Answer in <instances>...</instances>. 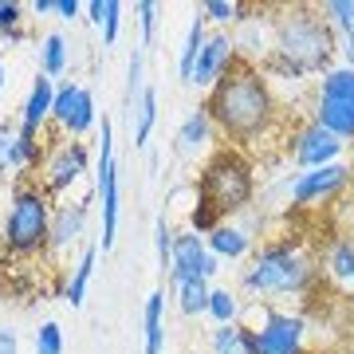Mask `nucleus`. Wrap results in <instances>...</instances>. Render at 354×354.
Returning a JSON list of instances; mask_svg holds the SVG:
<instances>
[{"label":"nucleus","mask_w":354,"mask_h":354,"mask_svg":"<svg viewBox=\"0 0 354 354\" xmlns=\"http://www.w3.org/2000/svg\"><path fill=\"white\" fill-rule=\"evenodd\" d=\"M201 106L209 111L216 134H225L228 146H236V150H248L272 130H288L295 122V118L291 122L283 118L276 95L268 87V75L248 59H236L228 67L225 79L205 95Z\"/></svg>","instance_id":"obj_1"},{"label":"nucleus","mask_w":354,"mask_h":354,"mask_svg":"<svg viewBox=\"0 0 354 354\" xmlns=\"http://www.w3.org/2000/svg\"><path fill=\"white\" fill-rule=\"evenodd\" d=\"M339 51V36L323 20L319 4H276V48L260 71L268 79H291L311 83L330 71V59Z\"/></svg>","instance_id":"obj_2"},{"label":"nucleus","mask_w":354,"mask_h":354,"mask_svg":"<svg viewBox=\"0 0 354 354\" xmlns=\"http://www.w3.org/2000/svg\"><path fill=\"white\" fill-rule=\"evenodd\" d=\"M319 283V256L307 248L304 241H268L260 244L248 260L241 276V291H248L252 299H279V295H311Z\"/></svg>","instance_id":"obj_3"},{"label":"nucleus","mask_w":354,"mask_h":354,"mask_svg":"<svg viewBox=\"0 0 354 354\" xmlns=\"http://www.w3.org/2000/svg\"><path fill=\"white\" fill-rule=\"evenodd\" d=\"M51 201L36 177H16L8 185V209L0 221V260H48Z\"/></svg>","instance_id":"obj_4"},{"label":"nucleus","mask_w":354,"mask_h":354,"mask_svg":"<svg viewBox=\"0 0 354 354\" xmlns=\"http://www.w3.org/2000/svg\"><path fill=\"white\" fill-rule=\"evenodd\" d=\"M256 197V162L236 146H221L209 153L197 177V205H205L216 221H232Z\"/></svg>","instance_id":"obj_5"},{"label":"nucleus","mask_w":354,"mask_h":354,"mask_svg":"<svg viewBox=\"0 0 354 354\" xmlns=\"http://www.w3.org/2000/svg\"><path fill=\"white\" fill-rule=\"evenodd\" d=\"M307 114L315 118L323 130H330L335 138L354 146V67L339 64L323 71L311 87V106Z\"/></svg>","instance_id":"obj_6"},{"label":"nucleus","mask_w":354,"mask_h":354,"mask_svg":"<svg viewBox=\"0 0 354 354\" xmlns=\"http://www.w3.org/2000/svg\"><path fill=\"white\" fill-rule=\"evenodd\" d=\"M95 201H99V213H102V236H99V248L111 252L114 241H118V209H122V193H118V162H114V127L111 118L102 114L99 118V150H95Z\"/></svg>","instance_id":"obj_7"},{"label":"nucleus","mask_w":354,"mask_h":354,"mask_svg":"<svg viewBox=\"0 0 354 354\" xmlns=\"http://www.w3.org/2000/svg\"><path fill=\"white\" fill-rule=\"evenodd\" d=\"M48 134H51V142H48L44 162H39L36 181L44 185V193H48L51 201H64V193L91 174V146L79 138H64L51 127H48Z\"/></svg>","instance_id":"obj_8"},{"label":"nucleus","mask_w":354,"mask_h":354,"mask_svg":"<svg viewBox=\"0 0 354 354\" xmlns=\"http://www.w3.org/2000/svg\"><path fill=\"white\" fill-rule=\"evenodd\" d=\"M346 158V142L335 138L330 130H323L307 114V118H295L288 134V162L295 169H323V165H335Z\"/></svg>","instance_id":"obj_9"},{"label":"nucleus","mask_w":354,"mask_h":354,"mask_svg":"<svg viewBox=\"0 0 354 354\" xmlns=\"http://www.w3.org/2000/svg\"><path fill=\"white\" fill-rule=\"evenodd\" d=\"M244 346L252 354H307V319L272 304L260 327L244 330Z\"/></svg>","instance_id":"obj_10"},{"label":"nucleus","mask_w":354,"mask_h":354,"mask_svg":"<svg viewBox=\"0 0 354 354\" xmlns=\"http://www.w3.org/2000/svg\"><path fill=\"white\" fill-rule=\"evenodd\" d=\"M351 185H354L351 162H335V165H323V169H299L295 177L283 181V193H288L291 205L311 209V205H327L335 197H342Z\"/></svg>","instance_id":"obj_11"},{"label":"nucleus","mask_w":354,"mask_h":354,"mask_svg":"<svg viewBox=\"0 0 354 354\" xmlns=\"http://www.w3.org/2000/svg\"><path fill=\"white\" fill-rule=\"evenodd\" d=\"M99 127V106H95V91L87 83H59L55 91V106H51V130L64 138H79Z\"/></svg>","instance_id":"obj_12"},{"label":"nucleus","mask_w":354,"mask_h":354,"mask_svg":"<svg viewBox=\"0 0 354 354\" xmlns=\"http://www.w3.org/2000/svg\"><path fill=\"white\" fill-rule=\"evenodd\" d=\"M91 205H95V189H87L75 201H55V209H51V232H48V260H64L71 248L87 244Z\"/></svg>","instance_id":"obj_13"},{"label":"nucleus","mask_w":354,"mask_h":354,"mask_svg":"<svg viewBox=\"0 0 354 354\" xmlns=\"http://www.w3.org/2000/svg\"><path fill=\"white\" fill-rule=\"evenodd\" d=\"M236 59H241V55H236V39H232V32H209L201 55H197V67H193L189 87H201L205 95H209V91L225 79V71L236 64Z\"/></svg>","instance_id":"obj_14"},{"label":"nucleus","mask_w":354,"mask_h":354,"mask_svg":"<svg viewBox=\"0 0 354 354\" xmlns=\"http://www.w3.org/2000/svg\"><path fill=\"white\" fill-rule=\"evenodd\" d=\"M205 260H209V244L197 236L193 228H177L174 236V256H169V288L185 283V279H205Z\"/></svg>","instance_id":"obj_15"},{"label":"nucleus","mask_w":354,"mask_h":354,"mask_svg":"<svg viewBox=\"0 0 354 354\" xmlns=\"http://www.w3.org/2000/svg\"><path fill=\"white\" fill-rule=\"evenodd\" d=\"M319 276H327L335 288L354 291V232L335 236V241L319 252Z\"/></svg>","instance_id":"obj_16"},{"label":"nucleus","mask_w":354,"mask_h":354,"mask_svg":"<svg viewBox=\"0 0 354 354\" xmlns=\"http://www.w3.org/2000/svg\"><path fill=\"white\" fill-rule=\"evenodd\" d=\"M55 91H59V83L48 75H36L32 79V91H28L24 106H20V114H16V122L28 130H48L51 127V106H55Z\"/></svg>","instance_id":"obj_17"},{"label":"nucleus","mask_w":354,"mask_h":354,"mask_svg":"<svg viewBox=\"0 0 354 354\" xmlns=\"http://www.w3.org/2000/svg\"><path fill=\"white\" fill-rule=\"evenodd\" d=\"M209 244V252L221 256V260H244V256L252 252V232L241 225H232V221H221V225L205 236Z\"/></svg>","instance_id":"obj_18"},{"label":"nucleus","mask_w":354,"mask_h":354,"mask_svg":"<svg viewBox=\"0 0 354 354\" xmlns=\"http://www.w3.org/2000/svg\"><path fill=\"white\" fill-rule=\"evenodd\" d=\"M165 351V291H150L142 307V354Z\"/></svg>","instance_id":"obj_19"},{"label":"nucleus","mask_w":354,"mask_h":354,"mask_svg":"<svg viewBox=\"0 0 354 354\" xmlns=\"http://www.w3.org/2000/svg\"><path fill=\"white\" fill-rule=\"evenodd\" d=\"M95 260H99V241H87L83 252H79V260L71 264L67 283H64V304H71V307L87 304V283H91V276H95Z\"/></svg>","instance_id":"obj_20"},{"label":"nucleus","mask_w":354,"mask_h":354,"mask_svg":"<svg viewBox=\"0 0 354 354\" xmlns=\"http://www.w3.org/2000/svg\"><path fill=\"white\" fill-rule=\"evenodd\" d=\"M213 134H216V127H213V118H209V111L197 106V111L177 127L174 146H177V153H197V150H205V146L213 142Z\"/></svg>","instance_id":"obj_21"},{"label":"nucleus","mask_w":354,"mask_h":354,"mask_svg":"<svg viewBox=\"0 0 354 354\" xmlns=\"http://www.w3.org/2000/svg\"><path fill=\"white\" fill-rule=\"evenodd\" d=\"M153 127H158V91L146 87L142 91V99H138V106L130 111V142L142 150V146L150 142Z\"/></svg>","instance_id":"obj_22"},{"label":"nucleus","mask_w":354,"mask_h":354,"mask_svg":"<svg viewBox=\"0 0 354 354\" xmlns=\"http://www.w3.org/2000/svg\"><path fill=\"white\" fill-rule=\"evenodd\" d=\"M205 39H209V20H205L201 8H197L189 32H185V44H181V55H177V75L185 79V83L193 79V67H197V55H201Z\"/></svg>","instance_id":"obj_23"},{"label":"nucleus","mask_w":354,"mask_h":354,"mask_svg":"<svg viewBox=\"0 0 354 354\" xmlns=\"http://www.w3.org/2000/svg\"><path fill=\"white\" fill-rule=\"evenodd\" d=\"M177 295V311L181 315H209V295H213V288H209V279H185V283H177L174 288Z\"/></svg>","instance_id":"obj_24"},{"label":"nucleus","mask_w":354,"mask_h":354,"mask_svg":"<svg viewBox=\"0 0 354 354\" xmlns=\"http://www.w3.org/2000/svg\"><path fill=\"white\" fill-rule=\"evenodd\" d=\"M67 71V39L59 32H48L39 39V75L59 79Z\"/></svg>","instance_id":"obj_25"},{"label":"nucleus","mask_w":354,"mask_h":354,"mask_svg":"<svg viewBox=\"0 0 354 354\" xmlns=\"http://www.w3.org/2000/svg\"><path fill=\"white\" fill-rule=\"evenodd\" d=\"M28 4H20V0H0V39L4 44H24L28 39Z\"/></svg>","instance_id":"obj_26"},{"label":"nucleus","mask_w":354,"mask_h":354,"mask_svg":"<svg viewBox=\"0 0 354 354\" xmlns=\"http://www.w3.org/2000/svg\"><path fill=\"white\" fill-rule=\"evenodd\" d=\"M241 311H244V299L236 295V291L232 288H213V295H209V319H213L216 327L241 323Z\"/></svg>","instance_id":"obj_27"},{"label":"nucleus","mask_w":354,"mask_h":354,"mask_svg":"<svg viewBox=\"0 0 354 354\" xmlns=\"http://www.w3.org/2000/svg\"><path fill=\"white\" fill-rule=\"evenodd\" d=\"M244 8H248V4H236V0H205L201 16L209 24H216V32H232V28L244 20Z\"/></svg>","instance_id":"obj_28"},{"label":"nucleus","mask_w":354,"mask_h":354,"mask_svg":"<svg viewBox=\"0 0 354 354\" xmlns=\"http://www.w3.org/2000/svg\"><path fill=\"white\" fill-rule=\"evenodd\" d=\"M142 75H146V48H142V44H134V51H130V71H127V114L138 106L142 91L150 87Z\"/></svg>","instance_id":"obj_29"},{"label":"nucleus","mask_w":354,"mask_h":354,"mask_svg":"<svg viewBox=\"0 0 354 354\" xmlns=\"http://www.w3.org/2000/svg\"><path fill=\"white\" fill-rule=\"evenodd\" d=\"M319 12H323V20L330 24L335 36H351L354 32V0H323Z\"/></svg>","instance_id":"obj_30"},{"label":"nucleus","mask_w":354,"mask_h":354,"mask_svg":"<svg viewBox=\"0 0 354 354\" xmlns=\"http://www.w3.org/2000/svg\"><path fill=\"white\" fill-rule=\"evenodd\" d=\"M174 236H177V228L169 225V216L158 213V216H153V244H158V264H162V272H169V256H174Z\"/></svg>","instance_id":"obj_31"},{"label":"nucleus","mask_w":354,"mask_h":354,"mask_svg":"<svg viewBox=\"0 0 354 354\" xmlns=\"http://www.w3.org/2000/svg\"><path fill=\"white\" fill-rule=\"evenodd\" d=\"M36 354H64V327L55 319H44L36 327V339H32Z\"/></svg>","instance_id":"obj_32"},{"label":"nucleus","mask_w":354,"mask_h":354,"mask_svg":"<svg viewBox=\"0 0 354 354\" xmlns=\"http://www.w3.org/2000/svg\"><path fill=\"white\" fill-rule=\"evenodd\" d=\"M99 32H102V48H114L118 44V32H122V4L118 0H102Z\"/></svg>","instance_id":"obj_33"},{"label":"nucleus","mask_w":354,"mask_h":354,"mask_svg":"<svg viewBox=\"0 0 354 354\" xmlns=\"http://www.w3.org/2000/svg\"><path fill=\"white\" fill-rule=\"evenodd\" d=\"M12 153H16V122L0 118V181H16V169H12Z\"/></svg>","instance_id":"obj_34"},{"label":"nucleus","mask_w":354,"mask_h":354,"mask_svg":"<svg viewBox=\"0 0 354 354\" xmlns=\"http://www.w3.org/2000/svg\"><path fill=\"white\" fill-rule=\"evenodd\" d=\"M244 330L241 323H225V327H213L209 330V354H228L232 346H241Z\"/></svg>","instance_id":"obj_35"},{"label":"nucleus","mask_w":354,"mask_h":354,"mask_svg":"<svg viewBox=\"0 0 354 354\" xmlns=\"http://www.w3.org/2000/svg\"><path fill=\"white\" fill-rule=\"evenodd\" d=\"M134 12H138V28H142V48H150L153 44V32H158V4L153 0H138L134 4Z\"/></svg>","instance_id":"obj_36"},{"label":"nucleus","mask_w":354,"mask_h":354,"mask_svg":"<svg viewBox=\"0 0 354 354\" xmlns=\"http://www.w3.org/2000/svg\"><path fill=\"white\" fill-rule=\"evenodd\" d=\"M79 12H87L79 0H55V16H59V20H67V24H71V20H79Z\"/></svg>","instance_id":"obj_37"},{"label":"nucleus","mask_w":354,"mask_h":354,"mask_svg":"<svg viewBox=\"0 0 354 354\" xmlns=\"http://www.w3.org/2000/svg\"><path fill=\"white\" fill-rule=\"evenodd\" d=\"M0 354H20V339H16V330L0 327Z\"/></svg>","instance_id":"obj_38"},{"label":"nucleus","mask_w":354,"mask_h":354,"mask_svg":"<svg viewBox=\"0 0 354 354\" xmlns=\"http://www.w3.org/2000/svg\"><path fill=\"white\" fill-rule=\"evenodd\" d=\"M28 12H32V16H51V12H55V0H32V4H28Z\"/></svg>","instance_id":"obj_39"},{"label":"nucleus","mask_w":354,"mask_h":354,"mask_svg":"<svg viewBox=\"0 0 354 354\" xmlns=\"http://www.w3.org/2000/svg\"><path fill=\"white\" fill-rule=\"evenodd\" d=\"M4 79H8V67H4V55H0V91H4Z\"/></svg>","instance_id":"obj_40"},{"label":"nucleus","mask_w":354,"mask_h":354,"mask_svg":"<svg viewBox=\"0 0 354 354\" xmlns=\"http://www.w3.org/2000/svg\"><path fill=\"white\" fill-rule=\"evenodd\" d=\"M228 354H252V351H248V346H244V339H241V346H232Z\"/></svg>","instance_id":"obj_41"},{"label":"nucleus","mask_w":354,"mask_h":354,"mask_svg":"<svg viewBox=\"0 0 354 354\" xmlns=\"http://www.w3.org/2000/svg\"><path fill=\"white\" fill-rule=\"evenodd\" d=\"M185 354H205V351H185Z\"/></svg>","instance_id":"obj_42"},{"label":"nucleus","mask_w":354,"mask_h":354,"mask_svg":"<svg viewBox=\"0 0 354 354\" xmlns=\"http://www.w3.org/2000/svg\"><path fill=\"white\" fill-rule=\"evenodd\" d=\"M351 150H354V146H351ZM351 169H354V162H351Z\"/></svg>","instance_id":"obj_43"},{"label":"nucleus","mask_w":354,"mask_h":354,"mask_svg":"<svg viewBox=\"0 0 354 354\" xmlns=\"http://www.w3.org/2000/svg\"><path fill=\"white\" fill-rule=\"evenodd\" d=\"M0 221H4V213H0Z\"/></svg>","instance_id":"obj_44"}]
</instances>
